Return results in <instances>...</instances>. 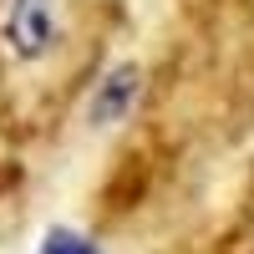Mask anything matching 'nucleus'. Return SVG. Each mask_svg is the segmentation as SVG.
Wrapping results in <instances>:
<instances>
[{
    "instance_id": "f257e3e1",
    "label": "nucleus",
    "mask_w": 254,
    "mask_h": 254,
    "mask_svg": "<svg viewBox=\"0 0 254 254\" xmlns=\"http://www.w3.org/2000/svg\"><path fill=\"white\" fill-rule=\"evenodd\" d=\"M107 0H0V117L31 122L36 102L76 97L102 51Z\"/></svg>"
}]
</instances>
